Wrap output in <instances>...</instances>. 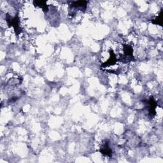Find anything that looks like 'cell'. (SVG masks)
Wrapping results in <instances>:
<instances>
[{"label": "cell", "mask_w": 163, "mask_h": 163, "mask_svg": "<svg viewBox=\"0 0 163 163\" xmlns=\"http://www.w3.org/2000/svg\"><path fill=\"white\" fill-rule=\"evenodd\" d=\"M6 21L10 26L13 27L15 32H16V33L17 35L22 32V29L19 26V21L17 16H16V17H12L9 14H7Z\"/></svg>", "instance_id": "1"}, {"label": "cell", "mask_w": 163, "mask_h": 163, "mask_svg": "<svg viewBox=\"0 0 163 163\" xmlns=\"http://www.w3.org/2000/svg\"><path fill=\"white\" fill-rule=\"evenodd\" d=\"M100 152L101 154H103L105 156H107L108 157L112 156V152L111 149L110 148L108 141L106 140L104 143H103L102 146L101 147V149H100Z\"/></svg>", "instance_id": "2"}, {"label": "cell", "mask_w": 163, "mask_h": 163, "mask_svg": "<svg viewBox=\"0 0 163 163\" xmlns=\"http://www.w3.org/2000/svg\"><path fill=\"white\" fill-rule=\"evenodd\" d=\"M87 2L86 1H79V2H74L71 3V8L80 9V10L85 11L87 8Z\"/></svg>", "instance_id": "3"}, {"label": "cell", "mask_w": 163, "mask_h": 163, "mask_svg": "<svg viewBox=\"0 0 163 163\" xmlns=\"http://www.w3.org/2000/svg\"><path fill=\"white\" fill-rule=\"evenodd\" d=\"M148 104H149V111L150 115L152 116H154L156 115V102L155 101L154 99L151 97L150 99L148 101Z\"/></svg>", "instance_id": "4"}, {"label": "cell", "mask_w": 163, "mask_h": 163, "mask_svg": "<svg viewBox=\"0 0 163 163\" xmlns=\"http://www.w3.org/2000/svg\"><path fill=\"white\" fill-rule=\"evenodd\" d=\"M34 5L36 7H41L44 12H47L48 11V5L46 3V2L45 1H35L33 2Z\"/></svg>", "instance_id": "5"}, {"label": "cell", "mask_w": 163, "mask_h": 163, "mask_svg": "<svg viewBox=\"0 0 163 163\" xmlns=\"http://www.w3.org/2000/svg\"><path fill=\"white\" fill-rule=\"evenodd\" d=\"M162 10H161L159 16L156 19L152 21V22L156 24H159L160 26H162Z\"/></svg>", "instance_id": "6"}]
</instances>
